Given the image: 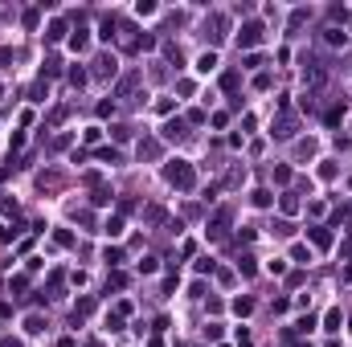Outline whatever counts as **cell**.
<instances>
[{
	"label": "cell",
	"instance_id": "obj_1",
	"mask_svg": "<svg viewBox=\"0 0 352 347\" xmlns=\"http://www.w3.org/2000/svg\"><path fill=\"white\" fill-rule=\"evenodd\" d=\"M164 176H168V184L180 188V192H192V184H197V176H192V168L185 164V159H172V164L164 168Z\"/></svg>",
	"mask_w": 352,
	"mask_h": 347
},
{
	"label": "cell",
	"instance_id": "obj_2",
	"mask_svg": "<svg viewBox=\"0 0 352 347\" xmlns=\"http://www.w3.org/2000/svg\"><path fill=\"white\" fill-rule=\"evenodd\" d=\"M295 127H299V123H295L291 114H282V119L275 123V131H270V135H279V139H291V135H295Z\"/></svg>",
	"mask_w": 352,
	"mask_h": 347
},
{
	"label": "cell",
	"instance_id": "obj_3",
	"mask_svg": "<svg viewBox=\"0 0 352 347\" xmlns=\"http://www.w3.org/2000/svg\"><path fill=\"white\" fill-rule=\"evenodd\" d=\"M237 41H242V45H258V41H262V25H246Z\"/></svg>",
	"mask_w": 352,
	"mask_h": 347
},
{
	"label": "cell",
	"instance_id": "obj_4",
	"mask_svg": "<svg viewBox=\"0 0 352 347\" xmlns=\"http://www.w3.org/2000/svg\"><path fill=\"white\" fill-rule=\"evenodd\" d=\"M156 155H160V143H156V139L140 143V159H156Z\"/></svg>",
	"mask_w": 352,
	"mask_h": 347
},
{
	"label": "cell",
	"instance_id": "obj_5",
	"mask_svg": "<svg viewBox=\"0 0 352 347\" xmlns=\"http://www.w3.org/2000/svg\"><path fill=\"white\" fill-rule=\"evenodd\" d=\"M213 65H217V53H201V57H197V69H201V74H209Z\"/></svg>",
	"mask_w": 352,
	"mask_h": 347
},
{
	"label": "cell",
	"instance_id": "obj_6",
	"mask_svg": "<svg viewBox=\"0 0 352 347\" xmlns=\"http://www.w3.org/2000/svg\"><path fill=\"white\" fill-rule=\"evenodd\" d=\"M324 41H328V45H344L348 37H344V33H340V29L332 25V29H324Z\"/></svg>",
	"mask_w": 352,
	"mask_h": 347
},
{
	"label": "cell",
	"instance_id": "obj_7",
	"mask_svg": "<svg viewBox=\"0 0 352 347\" xmlns=\"http://www.w3.org/2000/svg\"><path fill=\"white\" fill-rule=\"evenodd\" d=\"M94 65H98V74H115V57H98Z\"/></svg>",
	"mask_w": 352,
	"mask_h": 347
},
{
	"label": "cell",
	"instance_id": "obj_8",
	"mask_svg": "<svg viewBox=\"0 0 352 347\" xmlns=\"http://www.w3.org/2000/svg\"><path fill=\"white\" fill-rule=\"evenodd\" d=\"M307 233H311L315 245H328V241H332V237H328V229H307Z\"/></svg>",
	"mask_w": 352,
	"mask_h": 347
},
{
	"label": "cell",
	"instance_id": "obj_9",
	"mask_svg": "<svg viewBox=\"0 0 352 347\" xmlns=\"http://www.w3.org/2000/svg\"><path fill=\"white\" fill-rule=\"evenodd\" d=\"M180 135H185V127H180V123H168V127H164V139H180Z\"/></svg>",
	"mask_w": 352,
	"mask_h": 347
},
{
	"label": "cell",
	"instance_id": "obj_10",
	"mask_svg": "<svg viewBox=\"0 0 352 347\" xmlns=\"http://www.w3.org/2000/svg\"><path fill=\"white\" fill-rule=\"evenodd\" d=\"M107 233H111V237L123 233V221H119V217H111V221H107Z\"/></svg>",
	"mask_w": 352,
	"mask_h": 347
},
{
	"label": "cell",
	"instance_id": "obj_11",
	"mask_svg": "<svg viewBox=\"0 0 352 347\" xmlns=\"http://www.w3.org/2000/svg\"><path fill=\"white\" fill-rule=\"evenodd\" d=\"M340 319H344V315H340V310H332V315H328V331H340Z\"/></svg>",
	"mask_w": 352,
	"mask_h": 347
},
{
	"label": "cell",
	"instance_id": "obj_12",
	"mask_svg": "<svg viewBox=\"0 0 352 347\" xmlns=\"http://www.w3.org/2000/svg\"><path fill=\"white\" fill-rule=\"evenodd\" d=\"M25 331H29V335H37V331H41V319H37V315H29V323H25Z\"/></svg>",
	"mask_w": 352,
	"mask_h": 347
},
{
	"label": "cell",
	"instance_id": "obj_13",
	"mask_svg": "<svg viewBox=\"0 0 352 347\" xmlns=\"http://www.w3.org/2000/svg\"><path fill=\"white\" fill-rule=\"evenodd\" d=\"M0 347H21V343H17V339H4V343H0Z\"/></svg>",
	"mask_w": 352,
	"mask_h": 347
}]
</instances>
